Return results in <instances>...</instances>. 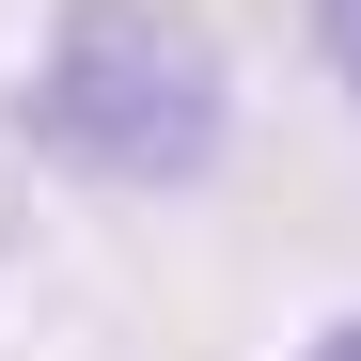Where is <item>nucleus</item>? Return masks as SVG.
Listing matches in <instances>:
<instances>
[{"label": "nucleus", "instance_id": "obj_3", "mask_svg": "<svg viewBox=\"0 0 361 361\" xmlns=\"http://www.w3.org/2000/svg\"><path fill=\"white\" fill-rule=\"evenodd\" d=\"M298 361H361V314H345V330H314V345H298Z\"/></svg>", "mask_w": 361, "mask_h": 361}, {"label": "nucleus", "instance_id": "obj_2", "mask_svg": "<svg viewBox=\"0 0 361 361\" xmlns=\"http://www.w3.org/2000/svg\"><path fill=\"white\" fill-rule=\"evenodd\" d=\"M314 47H330V79L361 94V0H314Z\"/></svg>", "mask_w": 361, "mask_h": 361}, {"label": "nucleus", "instance_id": "obj_1", "mask_svg": "<svg viewBox=\"0 0 361 361\" xmlns=\"http://www.w3.org/2000/svg\"><path fill=\"white\" fill-rule=\"evenodd\" d=\"M220 32L189 0H63L32 47V142L94 189H189L220 157Z\"/></svg>", "mask_w": 361, "mask_h": 361}]
</instances>
